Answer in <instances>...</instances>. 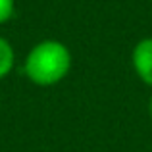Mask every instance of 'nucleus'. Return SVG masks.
Returning a JSON list of instances; mask_svg holds the SVG:
<instances>
[{"instance_id":"obj_2","label":"nucleus","mask_w":152,"mask_h":152,"mask_svg":"<svg viewBox=\"0 0 152 152\" xmlns=\"http://www.w3.org/2000/svg\"><path fill=\"white\" fill-rule=\"evenodd\" d=\"M131 64L145 85L152 87V37L141 39L131 52Z\"/></svg>"},{"instance_id":"obj_5","label":"nucleus","mask_w":152,"mask_h":152,"mask_svg":"<svg viewBox=\"0 0 152 152\" xmlns=\"http://www.w3.org/2000/svg\"><path fill=\"white\" fill-rule=\"evenodd\" d=\"M148 115H150V119H152V94H150V98H148Z\"/></svg>"},{"instance_id":"obj_1","label":"nucleus","mask_w":152,"mask_h":152,"mask_svg":"<svg viewBox=\"0 0 152 152\" xmlns=\"http://www.w3.org/2000/svg\"><path fill=\"white\" fill-rule=\"evenodd\" d=\"M73 56L62 41L45 39L31 46L23 60V73L37 87H54L67 77Z\"/></svg>"},{"instance_id":"obj_4","label":"nucleus","mask_w":152,"mask_h":152,"mask_svg":"<svg viewBox=\"0 0 152 152\" xmlns=\"http://www.w3.org/2000/svg\"><path fill=\"white\" fill-rule=\"evenodd\" d=\"M15 14V0H0V25L8 23Z\"/></svg>"},{"instance_id":"obj_3","label":"nucleus","mask_w":152,"mask_h":152,"mask_svg":"<svg viewBox=\"0 0 152 152\" xmlns=\"http://www.w3.org/2000/svg\"><path fill=\"white\" fill-rule=\"evenodd\" d=\"M15 66V50L6 37L0 35V79L8 77Z\"/></svg>"}]
</instances>
